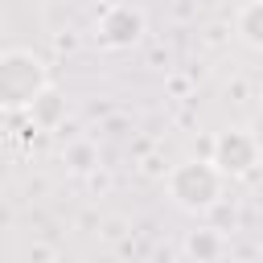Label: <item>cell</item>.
Instances as JSON below:
<instances>
[{"label": "cell", "instance_id": "1", "mask_svg": "<svg viewBox=\"0 0 263 263\" xmlns=\"http://www.w3.org/2000/svg\"><path fill=\"white\" fill-rule=\"evenodd\" d=\"M164 193H168V201L177 205V210H185V214H210L218 201H222V193H226V177L214 168V160L205 156H189V160H177L173 168H168V177H164Z\"/></svg>", "mask_w": 263, "mask_h": 263}, {"label": "cell", "instance_id": "2", "mask_svg": "<svg viewBox=\"0 0 263 263\" xmlns=\"http://www.w3.org/2000/svg\"><path fill=\"white\" fill-rule=\"evenodd\" d=\"M49 86V70L33 49L0 53V111H29V103Z\"/></svg>", "mask_w": 263, "mask_h": 263}, {"label": "cell", "instance_id": "3", "mask_svg": "<svg viewBox=\"0 0 263 263\" xmlns=\"http://www.w3.org/2000/svg\"><path fill=\"white\" fill-rule=\"evenodd\" d=\"M210 160H214V168H218L226 181L251 177L255 164H259V140H255V132H247V127H226V132H218L214 144H210Z\"/></svg>", "mask_w": 263, "mask_h": 263}, {"label": "cell", "instance_id": "4", "mask_svg": "<svg viewBox=\"0 0 263 263\" xmlns=\"http://www.w3.org/2000/svg\"><path fill=\"white\" fill-rule=\"evenodd\" d=\"M148 33V16L140 4H111L95 21V41L103 49H132Z\"/></svg>", "mask_w": 263, "mask_h": 263}, {"label": "cell", "instance_id": "5", "mask_svg": "<svg viewBox=\"0 0 263 263\" xmlns=\"http://www.w3.org/2000/svg\"><path fill=\"white\" fill-rule=\"evenodd\" d=\"M234 33L247 49H263V0H247L234 12Z\"/></svg>", "mask_w": 263, "mask_h": 263}, {"label": "cell", "instance_id": "6", "mask_svg": "<svg viewBox=\"0 0 263 263\" xmlns=\"http://www.w3.org/2000/svg\"><path fill=\"white\" fill-rule=\"evenodd\" d=\"M181 251H185L189 259H197V263H210V259H222V255H226V242H222L218 230L201 226V230H189V234H185Z\"/></svg>", "mask_w": 263, "mask_h": 263}, {"label": "cell", "instance_id": "7", "mask_svg": "<svg viewBox=\"0 0 263 263\" xmlns=\"http://www.w3.org/2000/svg\"><path fill=\"white\" fill-rule=\"evenodd\" d=\"M29 115H33L37 127H58V123L66 119V99H62L53 86H45V90L29 103Z\"/></svg>", "mask_w": 263, "mask_h": 263}]
</instances>
